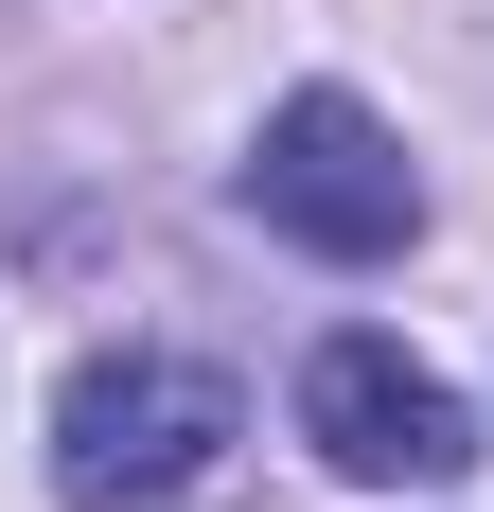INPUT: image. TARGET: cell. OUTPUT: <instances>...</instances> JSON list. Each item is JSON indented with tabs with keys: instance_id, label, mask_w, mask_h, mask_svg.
I'll list each match as a JSON object with an SVG mask.
<instances>
[{
	"instance_id": "7a4b0ae2",
	"label": "cell",
	"mask_w": 494,
	"mask_h": 512,
	"mask_svg": "<svg viewBox=\"0 0 494 512\" xmlns=\"http://www.w3.org/2000/svg\"><path fill=\"white\" fill-rule=\"evenodd\" d=\"M212 442H230V389H212L195 354H89L71 389H53V495H71V512L195 495Z\"/></svg>"
},
{
	"instance_id": "6da1fadb",
	"label": "cell",
	"mask_w": 494,
	"mask_h": 512,
	"mask_svg": "<svg viewBox=\"0 0 494 512\" xmlns=\"http://www.w3.org/2000/svg\"><path fill=\"white\" fill-rule=\"evenodd\" d=\"M247 212H265L283 248H318V265H389L406 230H424V177H406V142L353 89H283L265 142H247Z\"/></svg>"
},
{
	"instance_id": "3957f363",
	"label": "cell",
	"mask_w": 494,
	"mask_h": 512,
	"mask_svg": "<svg viewBox=\"0 0 494 512\" xmlns=\"http://www.w3.org/2000/svg\"><path fill=\"white\" fill-rule=\"evenodd\" d=\"M300 442H318L336 477H371V495H459V477H477V407H459L406 336H318Z\"/></svg>"
}]
</instances>
